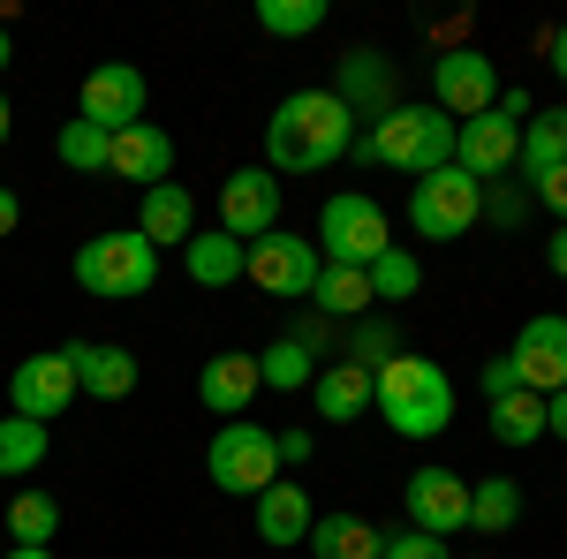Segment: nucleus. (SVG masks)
<instances>
[{"label": "nucleus", "instance_id": "aec40b11", "mask_svg": "<svg viewBox=\"0 0 567 559\" xmlns=\"http://www.w3.org/2000/svg\"><path fill=\"white\" fill-rule=\"evenodd\" d=\"M250 515H258V537L265 545H310V484H265L258 499H250Z\"/></svg>", "mask_w": 567, "mask_h": 559}, {"label": "nucleus", "instance_id": "58836bf2", "mask_svg": "<svg viewBox=\"0 0 567 559\" xmlns=\"http://www.w3.org/2000/svg\"><path fill=\"white\" fill-rule=\"evenodd\" d=\"M484 213L499 219V227H523V213H529V189H499V197L484 189Z\"/></svg>", "mask_w": 567, "mask_h": 559}, {"label": "nucleus", "instance_id": "f3484780", "mask_svg": "<svg viewBox=\"0 0 567 559\" xmlns=\"http://www.w3.org/2000/svg\"><path fill=\"white\" fill-rule=\"evenodd\" d=\"M265 393V379H258V355H243V348H227V355H213L205 371H197V401L213 408V416H250V401Z\"/></svg>", "mask_w": 567, "mask_h": 559}, {"label": "nucleus", "instance_id": "2f4dec72", "mask_svg": "<svg viewBox=\"0 0 567 559\" xmlns=\"http://www.w3.org/2000/svg\"><path fill=\"white\" fill-rule=\"evenodd\" d=\"M8 537H16V545H53V537H61V499L23 491V499L8 507Z\"/></svg>", "mask_w": 567, "mask_h": 559}, {"label": "nucleus", "instance_id": "c85d7f7f", "mask_svg": "<svg viewBox=\"0 0 567 559\" xmlns=\"http://www.w3.org/2000/svg\"><path fill=\"white\" fill-rule=\"evenodd\" d=\"M492 438L499 446H529V438H545V393H507V401H492Z\"/></svg>", "mask_w": 567, "mask_h": 559}, {"label": "nucleus", "instance_id": "39448f33", "mask_svg": "<svg viewBox=\"0 0 567 559\" xmlns=\"http://www.w3.org/2000/svg\"><path fill=\"white\" fill-rule=\"evenodd\" d=\"M205 469H213L219 491H235V499H258L265 484H280V446H272V431L250 424V416H235V424L213 431V446H205Z\"/></svg>", "mask_w": 567, "mask_h": 559}, {"label": "nucleus", "instance_id": "5701e85b", "mask_svg": "<svg viewBox=\"0 0 567 559\" xmlns=\"http://www.w3.org/2000/svg\"><path fill=\"white\" fill-rule=\"evenodd\" d=\"M515 167H523V189H529V182H545L553 167H567V106H545V114H529V122H523V152H515Z\"/></svg>", "mask_w": 567, "mask_h": 559}, {"label": "nucleus", "instance_id": "e433bc0d", "mask_svg": "<svg viewBox=\"0 0 567 559\" xmlns=\"http://www.w3.org/2000/svg\"><path fill=\"white\" fill-rule=\"evenodd\" d=\"M529 197H537V205H545V213L567 227V167H553L545 182H529Z\"/></svg>", "mask_w": 567, "mask_h": 559}, {"label": "nucleus", "instance_id": "f03ea898", "mask_svg": "<svg viewBox=\"0 0 567 559\" xmlns=\"http://www.w3.org/2000/svg\"><path fill=\"white\" fill-rule=\"evenodd\" d=\"M349 159H363V167H393V174H439L454 167V122L439 114V106H393V114H379L371 130H355Z\"/></svg>", "mask_w": 567, "mask_h": 559}, {"label": "nucleus", "instance_id": "393cba45", "mask_svg": "<svg viewBox=\"0 0 567 559\" xmlns=\"http://www.w3.org/2000/svg\"><path fill=\"white\" fill-rule=\"evenodd\" d=\"M379 545H386V537L363 515H318L310 521V552L318 559H379Z\"/></svg>", "mask_w": 567, "mask_h": 559}, {"label": "nucleus", "instance_id": "4be33fe9", "mask_svg": "<svg viewBox=\"0 0 567 559\" xmlns=\"http://www.w3.org/2000/svg\"><path fill=\"white\" fill-rule=\"evenodd\" d=\"M310 401H318L326 424H355V416L371 408V371H355V363H318Z\"/></svg>", "mask_w": 567, "mask_h": 559}, {"label": "nucleus", "instance_id": "ea45409f", "mask_svg": "<svg viewBox=\"0 0 567 559\" xmlns=\"http://www.w3.org/2000/svg\"><path fill=\"white\" fill-rule=\"evenodd\" d=\"M272 446H280V469H303L310 454H318V438H310V431H272Z\"/></svg>", "mask_w": 567, "mask_h": 559}, {"label": "nucleus", "instance_id": "2eb2a0df", "mask_svg": "<svg viewBox=\"0 0 567 559\" xmlns=\"http://www.w3.org/2000/svg\"><path fill=\"white\" fill-rule=\"evenodd\" d=\"M326 91L349 106L355 122H379V114H393V61L379 45H355V53H341V69H333Z\"/></svg>", "mask_w": 567, "mask_h": 559}, {"label": "nucleus", "instance_id": "bb28decb", "mask_svg": "<svg viewBox=\"0 0 567 559\" xmlns=\"http://www.w3.org/2000/svg\"><path fill=\"white\" fill-rule=\"evenodd\" d=\"M310 302H318V318H371V280L355 265H326Z\"/></svg>", "mask_w": 567, "mask_h": 559}, {"label": "nucleus", "instance_id": "ddd939ff", "mask_svg": "<svg viewBox=\"0 0 567 559\" xmlns=\"http://www.w3.org/2000/svg\"><path fill=\"white\" fill-rule=\"evenodd\" d=\"M401 499H409V529H424V537H462L470 529V484L454 469H416L401 484Z\"/></svg>", "mask_w": 567, "mask_h": 559}, {"label": "nucleus", "instance_id": "de8ad7c7", "mask_svg": "<svg viewBox=\"0 0 567 559\" xmlns=\"http://www.w3.org/2000/svg\"><path fill=\"white\" fill-rule=\"evenodd\" d=\"M0 69H8V31H0Z\"/></svg>", "mask_w": 567, "mask_h": 559}, {"label": "nucleus", "instance_id": "c756f323", "mask_svg": "<svg viewBox=\"0 0 567 559\" xmlns=\"http://www.w3.org/2000/svg\"><path fill=\"white\" fill-rule=\"evenodd\" d=\"M258 379H265L272 393H303L310 379H318V355H310L303 341H272V348L258 355Z\"/></svg>", "mask_w": 567, "mask_h": 559}, {"label": "nucleus", "instance_id": "1a4fd4ad", "mask_svg": "<svg viewBox=\"0 0 567 559\" xmlns=\"http://www.w3.org/2000/svg\"><path fill=\"white\" fill-rule=\"evenodd\" d=\"M432 106L446 122H477L499 106V69L484 61L477 45H454V53H439L432 61Z\"/></svg>", "mask_w": 567, "mask_h": 559}, {"label": "nucleus", "instance_id": "7ed1b4c3", "mask_svg": "<svg viewBox=\"0 0 567 559\" xmlns=\"http://www.w3.org/2000/svg\"><path fill=\"white\" fill-rule=\"evenodd\" d=\"M371 408L386 416L401 438H439L454 424V379L439 371L432 355H393L386 371H371Z\"/></svg>", "mask_w": 567, "mask_h": 559}, {"label": "nucleus", "instance_id": "4468645a", "mask_svg": "<svg viewBox=\"0 0 567 559\" xmlns=\"http://www.w3.org/2000/svg\"><path fill=\"white\" fill-rule=\"evenodd\" d=\"M507 363L523 371L529 393H560L567 386V318L560 310H545V318H529L515 348H507Z\"/></svg>", "mask_w": 567, "mask_h": 559}, {"label": "nucleus", "instance_id": "37998d69", "mask_svg": "<svg viewBox=\"0 0 567 559\" xmlns=\"http://www.w3.org/2000/svg\"><path fill=\"white\" fill-rule=\"evenodd\" d=\"M16 219H23V205H16V189H0V235H16Z\"/></svg>", "mask_w": 567, "mask_h": 559}, {"label": "nucleus", "instance_id": "a19ab883", "mask_svg": "<svg viewBox=\"0 0 567 559\" xmlns=\"http://www.w3.org/2000/svg\"><path fill=\"white\" fill-rule=\"evenodd\" d=\"M545 431H553V438H567V386L545 393Z\"/></svg>", "mask_w": 567, "mask_h": 559}, {"label": "nucleus", "instance_id": "49530a36", "mask_svg": "<svg viewBox=\"0 0 567 559\" xmlns=\"http://www.w3.org/2000/svg\"><path fill=\"white\" fill-rule=\"evenodd\" d=\"M8 130H16V114H8V99H0V144H8Z\"/></svg>", "mask_w": 567, "mask_h": 559}, {"label": "nucleus", "instance_id": "473e14b6", "mask_svg": "<svg viewBox=\"0 0 567 559\" xmlns=\"http://www.w3.org/2000/svg\"><path fill=\"white\" fill-rule=\"evenodd\" d=\"M393 355H401V333H393L386 318H379V310L355 318V333H349V363H355V371H386Z\"/></svg>", "mask_w": 567, "mask_h": 559}, {"label": "nucleus", "instance_id": "79ce46f5", "mask_svg": "<svg viewBox=\"0 0 567 559\" xmlns=\"http://www.w3.org/2000/svg\"><path fill=\"white\" fill-rule=\"evenodd\" d=\"M545 265L567 280V227H553V235H545Z\"/></svg>", "mask_w": 567, "mask_h": 559}, {"label": "nucleus", "instance_id": "6e6552de", "mask_svg": "<svg viewBox=\"0 0 567 559\" xmlns=\"http://www.w3.org/2000/svg\"><path fill=\"white\" fill-rule=\"evenodd\" d=\"M318 272H326L318 242L288 235V227H272L265 242H250V250H243V280H250V288H265V296H280V302H310Z\"/></svg>", "mask_w": 567, "mask_h": 559}, {"label": "nucleus", "instance_id": "c9c22d12", "mask_svg": "<svg viewBox=\"0 0 567 559\" xmlns=\"http://www.w3.org/2000/svg\"><path fill=\"white\" fill-rule=\"evenodd\" d=\"M379 559H454V545L446 537H424V529H393L386 545H379Z\"/></svg>", "mask_w": 567, "mask_h": 559}, {"label": "nucleus", "instance_id": "9d476101", "mask_svg": "<svg viewBox=\"0 0 567 559\" xmlns=\"http://www.w3.org/2000/svg\"><path fill=\"white\" fill-rule=\"evenodd\" d=\"M280 227V174L272 167H235L219 182V235H235L243 250Z\"/></svg>", "mask_w": 567, "mask_h": 559}, {"label": "nucleus", "instance_id": "a18cd8bd", "mask_svg": "<svg viewBox=\"0 0 567 559\" xmlns=\"http://www.w3.org/2000/svg\"><path fill=\"white\" fill-rule=\"evenodd\" d=\"M0 559H53V545H16V552H0Z\"/></svg>", "mask_w": 567, "mask_h": 559}, {"label": "nucleus", "instance_id": "c03bdc74", "mask_svg": "<svg viewBox=\"0 0 567 559\" xmlns=\"http://www.w3.org/2000/svg\"><path fill=\"white\" fill-rule=\"evenodd\" d=\"M545 53H553V69H560V84H567V23L553 31V45H545Z\"/></svg>", "mask_w": 567, "mask_h": 559}, {"label": "nucleus", "instance_id": "f257e3e1", "mask_svg": "<svg viewBox=\"0 0 567 559\" xmlns=\"http://www.w3.org/2000/svg\"><path fill=\"white\" fill-rule=\"evenodd\" d=\"M355 144V114L333 99L326 84L288 91L265 122V167L272 174H326L333 159H349Z\"/></svg>", "mask_w": 567, "mask_h": 559}, {"label": "nucleus", "instance_id": "f8f14e48", "mask_svg": "<svg viewBox=\"0 0 567 559\" xmlns=\"http://www.w3.org/2000/svg\"><path fill=\"white\" fill-rule=\"evenodd\" d=\"M69 401H76V371H69V355H61V348H45V355H23V363L8 371V416L61 424V416H69Z\"/></svg>", "mask_w": 567, "mask_h": 559}, {"label": "nucleus", "instance_id": "4c0bfd02", "mask_svg": "<svg viewBox=\"0 0 567 559\" xmlns=\"http://www.w3.org/2000/svg\"><path fill=\"white\" fill-rule=\"evenodd\" d=\"M507 393H523V371H515L507 355H492V363H484V401H507Z\"/></svg>", "mask_w": 567, "mask_h": 559}, {"label": "nucleus", "instance_id": "20e7f679", "mask_svg": "<svg viewBox=\"0 0 567 559\" xmlns=\"http://www.w3.org/2000/svg\"><path fill=\"white\" fill-rule=\"evenodd\" d=\"M152 280H159V250L136 227H106V235H91L76 250V288L99 302H136V296H152Z\"/></svg>", "mask_w": 567, "mask_h": 559}, {"label": "nucleus", "instance_id": "6ab92c4d", "mask_svg": "<svg viewBox=\"0 0 567 559\" xmlns=\"http://www.w3.org/2000/svg\"><path fill=\"white\" fill-rule=\"evenodd\" d=\"M106 174H122V182H175V136L152 130V122H136V130L114 136V152H106Z\"/></svg>", "mask_w": 567, "mask_h": 559}, {"label": "nucleus", "instance_id": "cd10ccee", "mask_svg": "<svg viewBox=\"0 0 567 559\" xmlns=\"http://www.w3.org/2000/svg\"><path fill=\"white\" fill-rule=\"evenodd\" d=\"M363 280H371V302H409V296H416V288H424V265L409 258L401 242H386L379 258L363 265Z\"/></svg>", "mask_w": 567, "mask_h": 559}, {"label": "nucleus", "instance_id": "72a5a7b5", "mask_svg": "<svg viewBox=\"0 0 567 559\" xmlns=\"http://www.w3.org/2000/svg\"><path fill=\"white\" fill-rule=\"evenodd\" d=\"M326 23V0H258V31L272 39H310Z\"/></svg>", "mask_w": 567, "mask_h": 559}, {"label": "nucleus", "instance_id": "0eeeda50", "mask_svg": "<svg viewBox=\"0 0 567 559\" xmlns=\"http://www.w3.org/2000/svg\"><path fill=\"white\" fill-rule=\"evenodd\" d=\"M477 219H484V182L477 174L439 167L409 189V227H416L424 242H454V235H470Z\"/></svg>", "mask_w": 567, "mask_h": 559}, {"label": "nucleus", "instance_id": "a878e982", "mask_svg": "<svg viewBox=\"0 0 567 559\" xmlns=\"http://www.w3.org/2000/svg\"><path fill=\"white\" fill-rule=\"evenodd\" d=\"M515 521H523V484H515V476L470 484V529H477V537H507Z\"/></svg>", "mask_w": 567, "mask_h": 559}, {"label": "nucleus", "instance_id": "412c9836", "mask_svg": "<svg viewBox=\"0 0 567 559\" xmlns=\"http://www.w3.org/2000/svg\"><path fill=\"white\" fill-rule=\"evenodd\" d=\"M136 235H144L152 250L189 242V235H197V197H189L182 182H152V189H144V205H136Z\"/></svg>", "mask_w": 567, "mask_h": 559}, {"label": "nucleus", "instance_id": "dca6fc26", "mask_svg": "<svg viewBox=\"0 0 567 559\" xmlns=\"http://www.w3.org/2000/svg\"><path fill=\"white\" fill-rule=\"evenodd\" d=\"M515 152H523V130L492 106V114H477V122H454V167L477 174L484 189H492V174L515 167Z\"/></svg>", "mask_w": 567, "mask_h": 559}, {"label": "nucleus", "instance_id": "a211bd4d", "mask_svg": "<svg viewBox=\"0 0 567 559\" xmlns=\"http://www.w3.org/2000/svg\"><path fill=\"white\" fill-rule=\"evenodd\" d=\"M61 355H69V371H76V393H91V401H122V393H136V355L130 348L69 341Z\"/></svg>", "mask_w": 567, "mask_h": 559}, {"label": "nucleus", "instance_id": "f704fd0d", "mask_svg": "<svg viewBox=\"0 0 567 559\" xmlns=\"http://www.w3.org/2000/svg\"><path fill=\"white\" fill-rule=\"evenodd\" d=\"M106 152H114V136H106V130H91V122H61V167L106 174Z\"/></svg>", "mask_w": 567, "mask_h": 559}, {"label": "nucleus", "instance_id": "9b49d317", "mask_svg": "<svg viewBox=\"0 0 567 559\" xmlns=\"http://www.w3.org/2000/svg\"><path fill=\"white\" fill-rule=\"evenodd\" d=\"M144 99H152V84H144V69H130V61H99L84 76V99H76V122H91V130L122 136L144 122Z\"/></svg>", "mask_w": 567, "mask_h": 559}, {"label": "nucleus", "instance_id": "7c9ffc66", "mask_svg": "<svg viewBox=\"0 0 567 559\" xmlns=\"http://www.w3.org/2000/svg\"><path fill=\"white\" fill-rule=\"evenodd\" d=\"M45 462V424L31 416H0V476H31Z\"/></svg>", "mask_w": 567, "mask_h": 559}, {"label": "nucleus", "instance_id": "423d86ee", "mask_svg": "<svg viewBox=\"0 0 567 559\" xmlns=\"http://www.w3.org/2000/svg\"><path fill=\"white\" fill-rule=\"evenodd\" d=\"M386 242H393V227H386V205L379 197H363V189L326 197V213H318V258L326 265H355L363 272Z\"/></svg>", "mask_w": 567, "mask_h": 559}, {"label": "nucleus", "instance_id": "b1692460", "mask_svg": "<svg viewBox=\"0 0 567 559\" xmlns=\"http://www.w3.org/2000/svg\"><path fill=\"white\" fill-rule=\"evenodd\" d=\"M182 272H189L197 288H227V280H243V242L219 235V227H197V235L182 242Z\"/></svg>", "mask_w": 567, "mask_h": 559}]
</instances>
